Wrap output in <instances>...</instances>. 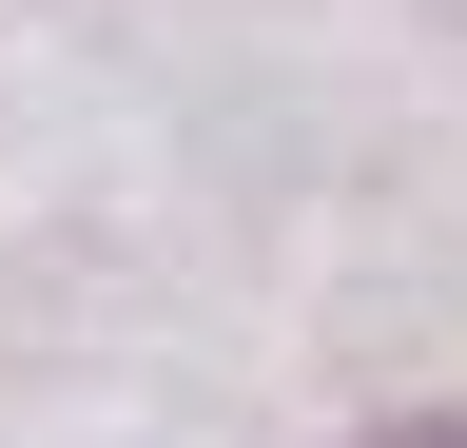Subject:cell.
Returning <instances> with one entry per match:
<instances>
[{"instance_id":"6da1fadb","label":"cell","mask_w":467,"mask_h":448,"mask_svg":"<svg viewBox=\"0 0 467 448\" xmlns=\"http://www.w3.org/2000/svg\"><path fill=\"white\" fill-rule=\"evenodd\" d=\"M370 448H467V429H370Z\"/></svg>"}]
</instances>
